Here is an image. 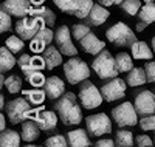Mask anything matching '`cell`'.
Wrapping results in <instances>:
<instances>
[{
  "label": "cell",
  "instance_id": "cell-1",
  "mask_svg": "<svg viewBox=\"0 0 155 147\" xmlns=\"http://www.w3.org/2000/svg\"><path fill=\"white\" fill-rule=\"evenodd\" d=\"M78 99L74 93L68 91L56 99L53 104V110L59 115V119L65 124V126H78L82 121V113H81V107L78 104Z\"/></svg>",
  "mask_w": 155,
  "mask_h": 147
},
{
  "label": "cell",
  "instance_id": "cell-2",
  "mask_svg": "<svg viewBox=\"0 0 155 147\" xmlns=\"http://www.w3.org/2000/svg\"><path fill=\"white\" fill-rule=\"evenodd\" d=\"M39 110L41 109L31 110V102L27 98H16L9 101L6 105V115L12 124H19V122L27 121V119H33Z\"/></svg>",
  "mask_w": 155,
  "mask_h": 147
},
{
  "label": "cell",
  "instance_id": "cell-3",
  "mask_svg": "<svg viewBox=\"0 0 155 147\" xmlns=\"http://www.w3.org/2000/svg\"><path fill=\"white\" fill-rule=\"evenodd\" d=\"M92 68L98 74L99 79H112L118 76V68H116V60L107 50H102L99 54L92 62Z\"/></svg>",
  "mask_w": 155,
  "mask_h": 147
},
{
  "label": "cell",
  "instance_id": "cell-4",
  "mask_svg": "<svg viewBox=\"0 0 155 147\" xmlns=\"http://www.w3.org/2000/svg\"><path fill=\"white\" fill-rule=\"evenodd\" d=\"M64 74H65L68 84L76 85L79 82H84L85 79H88L90 76V68L87 62H84L82 59L71 56V59H68L64 64Z\"/></svg>",
  "mask_w": 155,
  "mask_h": 147
},
{
  "label": "cell",
  "instance_id": "cell-5",
  "mask_svg": "<svg viewBox=\"0 0 155 147\" xmlns=\"http://www.w3.org/2000/svg\"><path fill=\"white\" fill-rule=\"evenodd\" d=\"M107 41L112 42L116 47H130L134 42H137L135 33L129 28L124 22H116L106 31Z\"/></svg>",
  "mask_w": 155,
  "mask_h": 147
},
{
  "label": "cell",
  "instance_id": "cell-6",
  "mask_svg": "<svg viewBox=\"0 0 155 147\" xmlns=\"http://www.w3.org/2000/svg\"><path fill=\"white\" fill-rule=\"evenodd\" d=\"M78 98H79V101H81V105L87 110L98 109V107L102 104V101H104L101 88H98L93 82H90L88 79H85V81L82 82Z\"/></svg>",
  "mask_w": 155,
  "mask_h": 147
},
{
  "label": "cell",
  "instance_id": "cell-7",
  "mask_svg": "<svg viewBox=\"0 0 155 147\" xmlns=\"http://www.w3.org/2000/svg\"><path fill=\"white\" fill-rule=\"evenodd\" d=\"M112 119L120 127H134L140 122L135 105L127 101L120 104L118 107H115V109H112Z\"/></svg>",
  "mask_w": 155,
  "mask_h": 147
},
{
  "label": "cell",
  "instance_id": "cell-8",
  "mask_svg": "<svg viewBox=\"0 0 155 147\" xmlns=\"http://www.w3.org/2000/svg\"><path fill=\"white\" fill-rule=\"evenodd\" d=\"M85 127L90 136H102L112 132V121L106 113H95L85 118Z\"/></svg>",
  "mask_w": 155,
  "mask_h": 147
},
{
  "label": "cell",
  "instance_id": "cell-9",
  "mask_svg": "<svg viewBox=\"0 0 155 147\" xmlns=\"http://www.w3.org/2000/svg\"><path fill=\"white\" fill-rule=\"evenodd\" d=\"M42 25H45V23H42V20L39 17L31 16V19H30V17L25 16V17H20L17 20L14 30L22 39H25V41H31V39L37 34V31L42 28Z\"/></svg>",
  "mask_w": 155,
  "mask_h": 147
},
{
  "label": "cell",
  "instance_id": "cell-10",
  "mask_svg": "<svg viewBox=\"0 0 155 147\" xmlns=\"http://www.w3.org/2000/svg\"><path fill=\"white\" fill-rule=\"evenodd\" d=\"M126 85L127 82L120 77H112L101 87V93L106 102H113L126 96Z\"/></svg>",
  "mask_w": 155,
  "mask_h": 147
},
{
  "label": "cell",
  "instance_id": "cell-11",
  "mask_svg": "<svg viewBox=\"0 0 155 147\" xmlns=\"http://www.w3.org/2000/svg\"><path fill=\"white\" fill-rule=\"evenodd\" d=\"M71 31L68 30L67 25H61L59 28L54 33V41H56V47L61 50L62 54L65 56H76L78 54V50L71 41Z\"/></svg>",
  "mask_w": 155,
  "mask_h": 147
},
{
  "label": "cell",
  "instance_id": "cell-12",
  "mask_svg": "<svg viewBox=\"0 0 155 147\" xmlns=\"http://www.w3.org/2000/svg\"><path fill=\"white\" fill-rule=\"evenodd\" d=\"M54 41V33L51 31L47 25H42V28L37 31V34L30 41V50L34 53H44V50L51 45Z\"/></svg>",
  "mask_w": 155,
  "mask_h": 147
},
{
  "label": "cell",
  "instance_id": "cell-13",
  "mask_svg": "<svg viewBox=\"0 0 155 147\" xmlns=\"http://www.w3.org/2000/svg\"><path fill=\"white\" fill-rule=\"evenodd\" d=\"M134 105H135V109H137L140 116L152 115V113H155V95L149 90L141 91L137 95Z\"/></svg>",
  "mask_w": 155,
  "mask_h": 147
},
{
  "label": "cell",
  "instance_id": "cell-14",
  "mask_svg": "<svg viewBox=\"0 0 155 147\" xmlns=\"http://www.w3.org/2000/svg\"><path fill=\"white\" fill-rule=\"evenodd\" d=\"M39 124V127H41L44 132H51V130H54L58 127V119H59V115L56 113V110H44L41 109L36 115L34 118Z\"/></svg>",
  "mask_w": 155,
  "mask_h": 147
},
{
  "label": "cell",
  "instance_id": "cell-15",
  "mask_svg": "<svg viewBox=\"0 0 155 147\" xmlns=\"http://www.w3.org/2000/svg\"><path fill=\"white\" fill-rule=\"evenodd\" d=\"M30 3L28 0H3L2 2V9L6 11L8 14L16 16L17 19L25 17L30 12Z\"/></svg>",
  "mask_w": 155,
  "mask_h": 147
},
{
  "label": "cell",
  "instance_id": "cell-16",
  "mask_svg": "<svg viewBox=\"0 0 155 147\" xmlns=\"http://www.w3.org/2000/svg\"><path fill=\"white\" fill-rule=\"evenodd\" d=\"M44 90L47 93V98L51 99V101H56L59 99L64 93H65V84L61 77L58 76H50L47 77L45 81V85H44Z\"/></svg>",
  "mask_w": 155,
  "mask_h": 147
},
{
  "label": "cell",
  "instance_id": "cell-17",
  "mask_svg": "<svg viewBox=\"0 0 155 147\" xmlns=\"http://www.w3.org/2000/svg\"><path fill=\"white\" fill-rule=\"evenodd\" d=\"M79 45H81V48H82L85 53H88V54H93V56L99 54V53L104 50V47H106V44L102 42V41H99L98 36H95L92 31L87 33V34L81 39Z\"/></svg>",
  "mask_w": 155,
  "mask_h": 147
},
{
  "label": "cell",
  "instance_id": "cell-18",
  "mask_svg": "<svg viewBox=\"0 0 155 147\" xmlns=\"http://www.w3.org/2000/svg\"><path fill=\"white\" fill-rule=\"evenodd\" d=\"M107 6L104 5H101V3H95L92 11H90V14L87 16V22L88 25H93V26H99L102 25L110 16V12L106 9Z\"/></svg>",
  "mask_w": 155,
  "mask_h": 147
},
{
  "label": "cell",
  "instance_id": "cell-19",
  "mask_svg": "<svg viewBox=\"0 0 155 147\" xmlns=\"http://www.w3.org/2000/svg\"><path fill=\"white\" fill-rule=\"evenodd\" d=\"M41 127H39L36 119H27V121L22 122V139L27 141V142H33L39 138L41 135Z\"/></svg>",
  "mask_w": 155,
  "mask_h": 147
},
{
  "label": "cell",
  "instance_id": "cell-20",
  "mask_svg": "<svg viewBox=\"0 0 155 147\" xmlns=\"http://www.w3.org/2000/svg\"><path fill=\"white\" fill-rule=\"evenodd\" d=\"M65 136H67L68 145H71V147H87V145H90L88 132H85L84 129L70 130Z\"/></svg>",
  "mask_w": 155,
  "mask_h": 147
},
{
  "label": "cell",
  "instance_id": "cell-21",
  "mask_svg": "<svg viewBox=\"0 0 155 147\" xmlns=\"http://www.w3.org/2000/svg\"><path fill=\"white\" fill-rule=\"evenodd\" d=\"M44 59L47 62V70H53L62 64V53L58 47L48 45L44 50Z\"/></svg>",
  "mask_w": 155,
  "mask_h": 147
},
{
  "label": "cell",
  "instance_id": "cell-22",
  "mask_svg": "<svg viewBox=\"0 0 155 147\" xmlns=\"http://www.w3.org/2000/svg\"><path fill=\"white\" fill-rule=\"evenodd\" d=\"M130 53L134 59H140V60L141 59L150 60L153 57V50L146 42H141V41H137L130 45Z\"/></svg>",
  "mask_w": 155,
  "mask_h": 147
},
{
  "label": "cell",
  "instance_id": "cell-23",
  "mask_svg": "<svg viewBox=\"0 0 155 147\" xmlns=\"http://www.w3.org/2000/svg\"><path fill=\"white\" fill-rule=\"evenodd\" d=\"M28 14L31 16H36L42 20V23H45L47 26H54L56 23V14L50 8L47 6H37V8H30V12Z\"/></svg>",
  "mask_w": 155,
  "mask_h": 147
},
{
  "label": "cell",
  "instance_id": "cell-24",
  "mask_svg": "<svg viewBox=\"0 0 155 147\" xmlns=\"http://www.w3.org/2000/svg\"><path fill=\"white\" fill-rule=\"evenodd\" d=\"M126 82L130 87H141L147 82V74L144 68H132L130 71H127Z\"/></svg>",
  "mask_w": 155,
  "mask_h": 147
},
{
  "label": "cell",
  "instance_id": "cell-25",
  "mask_svg": "<svg viewBox=\"0 0 155 147\" xmlns=\"http://www.w3.org/2000/svg\"><path fill=\"white\" fill-rule=\"evenodd\" d=\"M16 64H17V60L14 57V53L9 48H6V45L0 48V71L6 73V71L14 68Z\"/></svg>",
  "mask_w": 155,
  "mask_h": 147
},
{
  "label": "cell",
  "instance_id": "cell-26",
  "mask_svg": "<svg viewBox=\"0 0 155 147\" xmlns=\"http://www.w3.org/2000/svg\"><path fill=\"white\" fill-rule=\"evenodd\" d=\"M20 141H22V135H19L16 130L5 129L0 133V145L2 147H17L20 145Z\"/></svg>",
  "mask_w": 155,
  "mask_h": 147
},
{
  "label": "cell",
  "instance_id": "cell-27",
  "mask_svg": "<svg viewBox=\"0 0 155 147\" xmlns=\"http://www.w3.org/2000/svg\"><path fill=\"white\" fill-rule=\"evenodd\" d=\"M115 60H116V68H118L120 73H127L134 68V60L129 53H118L115 56Z\"/></svg>",
  "mask_w": 155,
  "mask_h": 147
},
{
  "label": "cell",
  "instance_id": "cell-28",
  "mask_svg": "<svg viewBox=\"0 0 155 147\" xmlns=\"http://www.w3.org/2000/svg\"><path fill=\"white\" fill-rule=\"evenodd\" d=\"M22 93H23V96L34 105H41L45 101V98H47L45 90H41L39 87L31 88V90H22Z\"/></svg>",
  "mask_w": 155,
  "mask_h": 147
},
{
  "label": "cell",
  "instance_id": "cell-29",
  "mask_svg": "<svg viewBox=\"0 0 155 147\" xmlns=\"http://www.w3.org/2000/svg\"><path fill=\"white\" fill-rule=\"evenodd\" d=\"M138 17L141 19V22H146L147 25L153 23L155 22V2L144 3L143 6H141V9L138 12Z\"/></svg>",
  "mask_w": 155,
  "mask_h": 147
},
{
  "label": "cell",
  "instance_id": "cell-30",
  "mask_svg": "<svg viewBox=\"0 0 155 147\" xmlns=\"http://www.w3.org/2000/svg\"><path fill=\"white\" fill-rule=\"evenodd\" d=\"M115 138H116L115 139L116 145H120V147H132L134 145V135L130 130H124V129L118 130Z\"/></svg>",
  "mask_w": 155,
  "mask_h": 147
},
{
  "label": "cell",
  "instance_id": "cell-31",
  "mask_svg": "<svg viewBox=\"0 0 155 147\" xmlns=\"http://www.w3.org/2000/svg\"><path fill=\"white\" fill-rule=\"evenodd\" d=\"M93 0H79V5H78L76 11L73 12V16L78 19H87V16L90 14V11L93 8Z\"/></svg>",
  "mask_w": 155,
  "mask_h": 147
},
{
  "label": "cell",
  "instance_id": "cell-32",
  "mask_svg": "<svg viewBox=\"0 0 155 147\" xmlns=\"http://www.w3.org/2000/svg\"><path fill=\"white\" fill-rule=\"evenodd\" d=\"M141 6L143 5H141L140 0H123V3H121V9L130 17L132 16H138Z\"/></svg>",
  "mask_w": 155,
  "mask_h": 147
},
{
  "label": "cell",
  "instance_id": "cell-33",
  "mask_svg": "<svg viewBox=\"0 0 155 147\" xmlns=\"http://www.w3.org/2000/svg\"><path fill=\"white\" fill-rule=\"evenodd\" d=\"M5 87L11 95H16V93L22 91V79L17 74H11L5 79Z\"/></svg>",
  "mask_w": 155,
  "mask_h": 147
},
{
  "label": "cell",
  "instance_id": "cell-34",
  "mask_svg": "<svg viewBox=\"0 0 155 147\" xmlns=\"http://www.w3.org/2000/svg\"><path fill=\"white\" fill-rule=\"evenodd\" d=\"M25 39H22L19 34L17 36H9L6 41H5V45H6V48H9L14 54H17L19 51H22L23 50V47H25Z\"/></svg>",
  "mask_w": 155,
  "mask_h": 147
},
{
  "label": "cell",
  "instance_id": "cell-35",
  "mask_svg": "<svg viewBox=\"0 0 155 147\" xmlns=\"http://www.w3.org/2000/svg\"><path fill=\"white\" fill-rule=\"evenodd\" d=\"M53 3L61 11L67 12V14H73L78 8V5H79V0H53Z\"/></svg>",
  "mask_w": 155,
  "mask_h": 147
},
{
  "label": "cell",
  "instance_id": "cell-36",
  "mask_svg": "<svg viewBox=\"0 0 155 147\" xmlns=\"http://www.w3.org/2000/svg\"><path fill=\"white\" fill-rule=\"evenodd\" d=\"M44 144L47 147H65V145H68V141H67V136L61 135V133H56V135L47 138Z\"/></svg>",
  "mask_w": 155,
  "mask_h": 147
},
{
  "label": "cell",
  "instance_id": "cell-37",
  "mask_svg": "<svg viewBox=\"0 0 155 147\" xmlns=\"http://www.w3.org/2000/svg\"><path fill=\"white\" fill-rule=\"evenodd\" d=\"M17 64H19L20 70L23 71V74H25V76H28V74L34 73L33 65H31V56H30V54H22V56L19 57Z\"/></svg>",
  "mask_w": 155,
  "mask_h": 147
},
{
  "label": "cell",
  "instance_id": "cell-38",
  "mask_svg": "<svg viewBox=\"0 0 155 147\" xmlns=\"http://www.w3.org/2000/svg\"><path fill=\"white\" fill-rule=\"evenodd\" d=\"M27 81H28V84H31L33 87H44L47 77L42 74V71H34V73H31V74L27 76Z\"/></svg>",
  "mask_w": 155,
  "mask_h": 147
},
{
  "label": "cell",
  "instance_id": "cell-39",
  "mask_svg": "<svg viewBox=\"0 0 155 147\" xmlns=\"http://www.w3.org/2000/svg\"><path fill=\"white\" fill-rule=\"evenodd\" d=\"M140 127L143 129L144 132H155V115H146V116H141L140 119Z\"/></svg>",
  "mask_w": 155,
  "mask_h": 147
},
{
  "label": "cell",
  "instance_id": "cell-40",
  "mask_svg": "<svg viewBox=\"0 0 155 147\" xmlns=\"http://www.w3.org/2000/svg\"><path fill=\"white\" fill-rule=\"evenodd\" d=\"M87 33H90V28L87 25H82V23H74L73 26H71V34H73V37L76 39L78 42L81 41V39L87 34Z\"/></svg>",
  "mask_w": 155,
  "mask_h": 147
},
{
  "label": "cell",
  "instance_id": "cell-41",
  "mask_svg": "<svg viewBox=\"0 0 155 147\" xmlns=\"http://www.w3.org/2000/svg\"><path fill=\"white\" fill-rule=\"evenodd\" d=\"M11 30V14L6 11H0V33H6Z\"/></svg>",
  "mask_w": 155,
  "mask_h": 147
},
{
  "label": "cell",
  "instance_id": "cell-42",
  "mask_svg": "<svg viewBox=\"0 0 155 147\" xmlns=\"http://www.w3.org/2000/svg\"><path fill=\"white\" fill-rule=\"evenodd\" d=\"M135 142H137V145H140V147H152L155 142L152 141V138L150 136H147V135H138L137 138H135Z\"/></svg>",
  "mask_w": 155,
  "mask_h": 147
},
{
  "label": "cell",
  "instance_id": "cell-43",
  "mask_svg": "<svg viewBox=\"0 0 155 147\" xmlns=\"http://www.w3.org/2000/svg\"><path fill=\"white\" fill-rule=\"evenodd\" d=\"M144 70L147 74V82H155V62L150 60V62L144 64Z\"/></svg>",
  "mask_w": 155,
  "mask_h": 147
},
{
  "label": "cell",
  "instance_id": "cell-44",
  "mask_svg": "<svg viewBox=\"0 0 155 147\" xmlns=\"http://www.w3.org/2000/svg\"><path fill=\"white\" fill-rule=\"evenodd\" d=\"M116 142L115 141H112V139H109V138H106V139H98L96 141V145L98 147H113Z\"/></svg>",
  "mask_w": 155,
  "mask_h": 147
},
{
  "label": "cell",
  "instance_id": "cell-45",
  "mask_svg": "<svg viewBox=\"0 0 155 147\" xmlns=\"http://www.w3.org/2000/svg\"><path fill=\"white\" fill-rule=\"evenodd\" d=\"M98 2L104 6H113V5H121L123 0H98Z\"/></svg>",
  "mask_w": 155,
  "mask_h": 147
},
{
  "label": "cell",
  "instance_id": "cell-46",
  "mask_svg": "<svg viewBox=\"0 0 155 147\" xmlns=\"http://www.w3.org/2000/svg\"><path fill=\"white\" fill-rule=\"evenodd\" d=\"M146 26H147V23H146V22H140V23L137 25V28H135V30L141 33V31H144V30H146Z\"/></svg>",
  "mask_w": 155,
  "mask_h": 147
},
{
  "label": "cell",
  "instance_id": "cell-47",
  "mask_svg": "<svg viewBox=\"0 0 155 147\" xmlns=\"http://www.w3.org/2000/svg\"><path fill=\"white\" fill-rule=\"evenodd\" d=\"M5 129V115H0V132H3Z\"/></svg>",
  "mask_w": 155,
  "mask_h": 147
},
{
  "label": "cell",
  "instance_id": "cell-48",
  "mask_svg": "<svg viewBox=\"0 0 155 147\" xmlns=\"http://www.w3.org/2000/svg\"><path fill=\"white\" fill-rule=\"evenodd\" d=\"M31 2V6H42L45 0H30Z\"/></svg>",
  "mask_w": 155,
  "mask_h": 147
},
{
  "label": "cell",
  "instance_id": "cell-49",
  "mask_svg": "<svg viewBox=\"0 0 155 147\" xmlns=\"http://www.w3.org/2000/svg\"><path fill=\"white\" fill-rule=\"evenodd\" d=\"M0 109H5V98L0 96Z\"/></svg>",
  "mask_w": 155,
  "mask_h": 147
},
{
  "label": "cell",
  "instance_id": "cell-50",
  "mask_svg": "<svg viewBox=\"0 0 155 147\" xmlns=\"http://www.w3.org/2000/svg\"><path fill=\"white\" fill-rule=\"evenodd\" d=\"M150 47H152V50H153V53H155V36L150 39Z\"/></svg>",
  "mask_w": 155,
  "mask_h": 147
},
{
  "label": "cell",
  "instance_id": "cell-51",
  "mask_svg": "<svg viewBox=\"0 0 155 147\" xmlns=\"http://www.w3.org/2000/svg\"><path fill=\"white\" fill-rule=\"evenodd\" d=\"M144 3H152V2H155V0H143Z\"/></svg>",
  "mask_w": 155,
  "mask_h": 147
},
{
  "label": "cell",
  "instance_id": "cell-52",
  "mask_svg": "<svg viewBox=\"0 0 155 147\" xmlns=\"http://www.w3.org/2000/svg\"><path fill=\"white\" fill-rule=\"evenodd\" d=\"M153 142H155V136H153Z\"/></svg>",
  "mask_w": 155,
  "mask_h": 147
}]
</instances>
